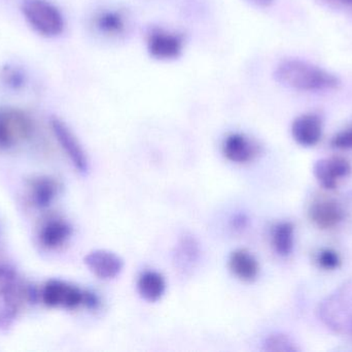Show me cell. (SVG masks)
Instances as JSON below:
<instances>
[{
    "label": "cell",
    "instance_id": "7c38bea8",
    "mask_svg": "<svg viewBox=\"0 0 352 352\" xmlns=\"http://www.w3.org/2000/svg\"><path fill=\"white\" fill-rule=\"evenodd\" d=\"M344 216V210L341 205L332 198H320L309 208L310 220L322 229L337 227L342 222Z\"/></svg>",
    "mask_w": 352,
    "mask_h": 352
},
{
    "label": "cell",
    "instance_id": "ac0fdd59",
    "mask_svg": "<svg viewBox=\"0 0 352 352\" xmlns=\"http://www.w3.org/2000/svg\"><path fill=\"white\" fill-rule=\"evenodd\" d=\"M294 235L295 229L293 223L280 222L272 229V245L275 251L280 256H287L292 253L294 248Z\"/></svg>",
    "mask_w": 352,
    "mask_h": 352
},
{
    "label": "cell",
    "instance_id": "7a4b0ae2",
    "mask_svg": "<svg viewBox=\"0 0 352 352\" xmlns=\"http://www.w3.org/2000/svg\"><path fill=\"white\" fill-rule=\"evenodd\" d=\"M320 320L334 332L352 336V280L336 289L318 307Z\"/></svg>",
    "mask_w": 352,
    "mask_h": 352
},
{
    "label": "cell",
    "instance_id": "7402d4cb",
    "mask_svg": "<svg viewBox=\"0 0 352 352\" xmlns=\"http://www.w3.org/2000/svg\"><path fill=\"white\" fill-rule=\"evenodd\" d=\"M1 78L4 84L12 89L22 88L26 82V76L23 74L22 70L10 68V66L2 70Z\"/></svg>",
    "mask_w": 352,
    "mask_h": 352
},
{
    "label": "cell",
    "instance_id": "9a60e30c",
    "mask_svg": "<svg viewBox=\"0 0 352 352\" xmlns=\"http://www.w3.org/2000/svg\"><path fill=\"white\" fill-rule=\"evenodd\" d=\"M223 152L232 163H245L256 156L258 148L244 134H231L223 141Z\"/></svg>",
    "mask_w": 352,
    "mask_h": 352
},
{
    "label": "cell",
    "instance_id": "cb8c5ba5",
    "mask_svg": "<svg viewBox=\"0 0 352 352\" xmlns=\"http://www.w3.org/2000/svg\"><path fill=\"white\" fill-rule=\"evenodd\" d=\"M248 1L254 4V6H258V8H269V6H272L275 0H248Z\"/></svg>",
    "mask_w": 352,
    "mask_h": 352
},
{
    "label": "cell",
    "instance_id": "9c48e42d",
    "mask_svg": "<svg viewBox=\"0 0 352 352\" xmlns=\"http://www.w3.org/2000/svg\"><path fill=\"white\" fill-rule=\"evenodd\" d=\"M72 229L64 219L49 216L41 219L37 227L36 237L39 245L47 250L59 249L69 240Z\"/></svg>",
    "mask_w": 352,
    "mask_h": 352
},
{
    "label": "cell",
    "instance_id": "e0dca14e",
    "mask_svg": "<svg viewBox=\"0 0 352 352\" xmlns=\"http://www.w3.org/2000/svg\"><path fill=\"white\" fill-rule=\"evenodd\" d=\"M138 285L140 296L148 302L159 301L166 291L164 277L155 271L142 273Z\"/></svg>",
    "mask_w": 352,
    "mask_h": 352
},
{
    "label": "cell",
    "instance_id": "8fae6325",
    "mask_svg": "<svg viewBox=\"0 0 352 352\" xmlns=\"http://www.w3.org/2000/svg\"><path fill=\"white\" fill-rule=\"evenodd\" d=\"M87 268L103 280L116 278L124 268V262L119 256L107 250H94L84 258Z\"/></svg>",
    "mask_w": 352,
    "mask_h": 352
},
{
    "label": "cell",
    "instance_id": "2e32d148",
    "mask_svg": "<svg viewBox=\"0 0 352 352\" xmlns=\"http://www.w3.org/2000/svg\"><path fill=\"white\" fill-rule=\"evenodd\" d=\"M230 269L240 280L252 282L260 272L258 260L245 249H237L230 256Z\"/></svg>",
    "mask_w": 352,
    "mask_h": 352
},
{
    "label": "cell",
    "instance_id": "4fadbf2b",
    "mask_svg": "<svg viewBox=\"0 0 352 352\" xmlns=\"http://www.w3.org/2000/svg\"><path fill=\"white\" fill-rule=\"evenodd\" d=\"M182 50V41L177 35L162 30L154 31L148 35V51L156 59H175Z\"/></svg>",
    "mask_w": 352,
    "mask_h": 352
},
{
    "label": "cell",
    "instance_id": "603a6c76",
    "mask_svg": "<svg viewBox=\"0 0 352 352\" xmlns=\"http://www.w3.org/2000/svg\"><path fill=\"white\" fill-rule=\"evenodd\" d=\"M332 146L338 149H352V127L337 134L333 138Z\"/></svg>",
    "mask_w": 352,
    "mask_h": 352
},
{
    "label": "cell",
    "instance_id": "44dd1931",
    "mask_svg": "<svg viewBox=\"0 0 352 352\" xmlns=\"http://www.w3.org/2000/svg\"><path fill=\"white\" fill-rule=\"evenodd\" d=\"M341 258L338 252L333 249H322L316 256V262L324 270L333 271L341 266Z\"/></svg>",
    "mask_w": 352,
    "mask_h": 352
},
{
    "label": "cell",
    "instance_id": "30bf717a",
    "mask_svg": "<svg viewBox=\"0 0 352 352\" xmlns=\"http://www.w3.org/2000/svg\"><path fill=\"white\" fill-rule=\"evenodd\" d=\"M351 172V163L344 157L320 159L314 167V174L318 183L328 190L337 188L339 182L349 177Z\"/></svg>",
    "mask_w": 352,
    "mask_h": 352
},
{
    "label": "cell",
    "instance_id": "ba28073f",
    "mask_svg": "<svg viewBox=\"0 0 352 352\" xmlns=\"http://www.w3.org/2000/svg\"><path fill=\"white\" fill-rule=\"evenodd\" d=\"M27 200L35 208L49 207L60 191V184L56 178L47 175H32L25 181Z\"/></svg>",
    "mask_w": 352,
    "mask_h": 352
},
{
    "label": "cell",
    "instance_id": "277c9868",
    "mask_svg": "<svg viewBox=\"0 0 352 352\" xmlns=\"http://www.w3.org/2000/svg\"><path fill=\"white\" fill-rule=\"evenodd\" d=\"M22 12L28 24L38 34L55 37L64 30V18L61 12L47 0H24Z\"/></svg>",
    "mask_w": 352,
    "mask_h": 352
},
{
    "label": "cell",
    "instance_id": "6da1fadb",
    "mask_svg": "<svg viewBox=\"0 0 352 352\" xmlns=\"http://www.w3.org/2000/svg\"><path fill=\"white\" fill-rule=\"evenodd\" d=\"M274 78L283 86L299 91L334 90L340 86V79L318 66L299 59L280 62Z\"/></svg>",
    "mask_w": 352,
    "mask_h": 352
},
{
    "label": "cell",
    "instance_id": "52a82bcc",
    "mask_svg": "<svg viewBox=\"0 0 352 352\" xmlns=\"http://www.w3.org/2000/svg\"><path fill=\"white\" fill-rule=\"evenodd\" d=\"M51 127L64 152L80 173H87L89 169L88 157L74 132L59 118L51 119Z\"/></svg>",
    "mask_w": 352,
    "mask_h": 352
},
{
    "label": "cell",
    "instance_id": "3957f363",
    "mask_svg": "<svg viewBox=\"0 0 352 352\" xmlns=\"http://www.w3.org/2000/svg\"><path fill=\"white\" fill-rule=\"evenodd\" d=\"M26 287L12 267L0 266V331L8 330L18 318L25 299Z\"/></svg>",
    "mask_w": 352,
    "mask_h": 352
},
{
    "label": "cell",
    "instance_id": "5bb4252c",
    "mask_svg": "<svg viewBox=\"0 0 352 352\" xmlns=\"http://www.w3.org/2000/svg\"><path fill=\"white\" fill-rule=\"evenodd\" d=\"M294 140L304 147H314L322 136V123L320 117L314 114L300 116L292 125Z\"/></svg>",
    "mask_w": 352,
    "mask_h": 352
},
{
    "label": "cell",
    "instance_id": "ffe728a7",
    "mask_svg": "<svg viewBox=\"0 0 352 352\" xmlns=\"http://www.w3.org/2000/svg\"><path fill=\"white\" fill-rule=\"evenodd\" d=\"M265 351L276 352L297 351V347L291 339L283 334L270 335L265 341Z\"/></svg>",
    "mask_w": 352,
    "mask_h": 352
},
{
    "label": "cell",
    "instance_id": "8992f818",
    "mask_svg": "<svg viewBox=\"0 0 352 352\" xmlns=\"http://www.w3.org/2000/svg\"><path fill=\"white\" fill-rule=\"evenodd\" d=\"M41 300L50 308L76 309L84 305L85 291L61 279H50L43 285Z\"/></svg>",
    "mask_w": 352,
    "mask_h": 352
},
{
    "label": "cell",
    "instance_id": "d4e9b609",
    "mask_svg": "<svg viewBox=\"0 0 352 352\" xmlns=\"http://www.w3.org/2000/svg\"><path fill=\"white\" fill-rule=\"evenodd\" d=\"M343 3L351 4L352 6V0H340Z\"/></svg>",
    "mask_w": 352,
    "mask_h": 352
},
{
    "label": "cell",
    "instance_id": "5b68a950",
    "mask_svg": "<svg viewBox=\"0 0 352 352\" xmlns=\"http://www.w3.org/2000/svg\"><path fill=\"white\" fill-rule=\"evenodd\" d=\"M32 132L33 122L26 113L12 107L0 109V151L28 140Z\"/></svg>",
    "mask_w": 352,
    "mask_h": 352
},
{
    "label": "cell",
    "instance_id": "d6986e66",
    "mask_svg": "<svg viewBox=\"0 0 352 352\" xmlns=\"http://www.w3.org/2000/svg\"><path fill=\"white\" fill-rule=\"evenodd\" d=\"M97 28L107 34H119L125 29L123 17L117 12H104L96 19Z\"/></svg>",
    "mask_w": 352,
    "mask_h": 352
}]
</instances>
